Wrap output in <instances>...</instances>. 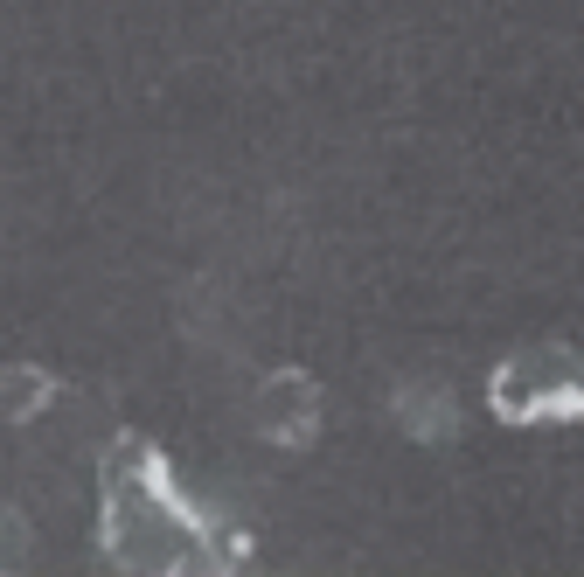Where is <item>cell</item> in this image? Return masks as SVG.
I'll return each mask as SVG.
<instances>
[{"mask_svg": "<svg viewBox=\"0 0 584 577\" xmlns=\"http://www.w3.org/2000/svg\"><path fill=\"white\" fill-rule=\"evenodd\" d=\"M494 411L515 425L536 418H578L584 411V355L571 348H529L494 376Z\"/></svg>", "mask_w": 584, "mask_h": 577, "instance_id": "cell-1", "label": "cell"}]
</instances>
